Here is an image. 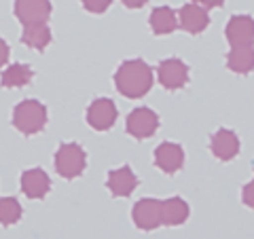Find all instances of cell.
Returning <instances> with one entry per match:
<instances>
[{
    "label": "cell",
    "mask_w": 254,
    "mask_h": 239,
    "mask_svg": "<svg viewBox=\"0 0 254 239\" xmlns=\"http://www.w3.org/2000/svg\"><path fill=\"white\" fill-rule=\"evenodd\" d=\"M148 23H150V30H153L157 36L172 34V32L180 26L178 23V13L174 9H170V6H157V9L150 13Z\"/></svg>",
    "instance_id": "15"
},
{
    "label": "cell",
    "mask_w": 254,
    "mask_h": 239,
    "mask_svg": "<svg viewBox=\"0 0 254 239\" xmlns=\"http://www.w3.org/2000/svg\"><path fill=\"white\" fill-rule=\"evenodd\" d=\"M81 2L89 13H104L113 4V0H81Z\"/></svg>",
    "instance_id": "21"
},
{
    "label": "cell",
    "mask_w": 254,
    "mask_h": 239,
    "mask_svg": "<svg viewBox=\"0 0 254 239\" xmlns=\"http://www.w3.org/2000/svg\"><path fill=\"white\" fill-rule=\"evenodd\" d=\"M242 197H244V203L254 210V180H250L248 184L244 186V195Z\"/></svg>",
    "instance_id": "22"
},
{
    "label": "cell",
    "mask_w": 254,
    "mask_h": 239,
    "mask_svg": "<svg viewBox=\"0 0 254 239\" xmlns=\"http://www.w3.org/2000/svg\"><path fill=\"white\" fill-rule=\"evenodd\" d=\"M51 188L49 176L41 167H32L21 174V190L28 199H43Z\"/></svg>",
    "instance_id": "13"
},
{
    "label": "cell",
    "mask_w": 254,
    "mask_h": 239,
    "mask_svg": "<svg viewBox=\"0 0 254 239\" xmlns=\"http://www.w3.org/2000/svg\"><path fill=\"white\" fill-rule=\"evenodd\" d=\"M210 148H212L214 157L220 159V161H231V159L240 153V138H237V133L231 129H218L212 135Z\"/></svg>",
    "instance_id": "14"
},
{
    "label": "cell",
    "mask_w": 254,
    "mask_h": 239,
    "mask_svg": "<svg viewBox=\"0 0 254 239\" xmlns=\"http://www.w3.org/2000/svg\"><path fill=\"white\" fill-rule=\"evenodd\" d=\"M227 66L235 74H250L254 70V47H233L227 55Z\"/></svg>",
    "instance_id": "16"
},
{
    "label": "cell",
    "mask_w": 254,
    "mask_h": 239,
    "mask_svg": "<svg viewBox=\"0 0 254 239\" xmlns=\"http://www.w3.org/2000/svg\"><path fill=\"white\" fill-rule=\"evenodd\" d=\"M21 43L30 47V49L43 51L47 45L51 43V30L47 28V23H34V26H23Z\"/></svg>",
    "instance_id": "18"
},
{
    "label": "cell",
    "mask_w": 254,
    "mask_h": 239,
    "mask_svg": "<svg viewBox=\"0 0 254 239\" xmlns=\"http://www.w3.org/2000/svg\"><path fill=\"white\" fill-rule=\"evenodd\" d=\"M13 125L23 135H34L45 129L47 125V108L38 100H23L13 108Z\"/></svg>",
    "instance_id": "2"
},
{
    "label": "cell",
    "mask_w": 254,
    "mask_h": 239,
    "mask_svg": "<svg viewBox=\"0 0 254 239\" xmlns=\"http://www.w3.org/2000/svg\"><path fill=\"white\" fill-rule=\"evenodd\" d=\"M225 34L231 47H252L254 45V19L250 15H233L227 23Z\"/></svg>",
    "instance_id": "9"
},
{
    "label": "cell",
    "mask_w": 254,
    "mask_h": 239,
    "mask_svg": "<svg viewBox=\"0 0 254 239\" xmlns=\"http://www.w3.org/2000/svg\"><path fill=\"white\" fill-rule=\"evenodd\" d=\"M9 61V45H6L4 38H0V68Z\"/></svg>",
    "instance_id": "23"
},
{
    "label": "cell",
    "mask_w": 254,
    "mask_h": 239,
    "mask_svg": "<svg viewBox=\"0 0 254 239\" xmlns=\"http://www.w3.org/2000/svg\"><path fill=\"white\" fill-rule=\"evenodd\" d=\"M117 91L129 100H140L153 87V70L144 60H125L115 72Z\"/></svg>",
    "instance_id": "1"
},
{
    "label": "cell",
    "mask_w": 254,
    "mask_h": 239,
    "mask_svg": "<svg viewBox=\"0 0 254 239\" xmlns=\"http://www.w3.org/2000/svg\"><path fill=\"white\" fill-rule=\"evenodd\" d=\"M193 2L205 6V9H216V6H222V4H225V0H193Z\"/></svg>",
    "instance_id": "24"
},
{
    "label": "cell",
    "mask_w": 254,
    "mask_h": 239,
    "mask_svg": "<svg viewBox=\"0 0 254 239\" xmlns=\"http://www.w3.org/2000/svg\"><path fill=\"white\" fill-rule=\"evenodd\" d=\"M125 129L136 140H146L159 129V117H157V113H153V110L146 106L136 108L127 115Z\"/></svg>",
    "instance_id": "4"
},
{
    "label": "cell",
    "mask_w": 254,
    "mask_h": 239,
    "mask_svg": "<svg viewBox=\"0 0 254 239\" xmlns=\"http://www.w3.org/2000/svg\"><path fill=\"white\" fill-rule=\"evenodd\" d=\"M155 163L165 174H176L185 163V150L176 142H163L155 150Z\"/></svg>",
    "instance_id": "11"
},
{
    "label": "cell",
    "mask_w": 254,
    "mask_h": 239,
    "mask_svg": "<svg viewBox=\"0 0 254 239\" xmlns=\"http://www.w3.org/2000/svg\"><path fill=\"white\" fill-rule=\"evenodd\" d=\"M15 17L23 26L47 23V19L51 17V2L49 0H15Z\"/></svg>",
    "instance_id": "7"
},
{
    "label": "cell",
    "mask_w": 254,
    "mask_h": 239,
    "mask_svg": "<svg viewBox=\"0 0 254 239\" xmlns=\"http://www.w3.org/2000/svg\"><path fill=\"white\" fill-rule=\"evenodd\" d=\"M21 218V205L15 197H2L0 199V225L11 227Z\"/></svg>",
    "instance_id": "20"
},
{
    "label": "cell",
    "mask_w": 254,
    "mask_h": 239,
    "mask_svg": "<svg viewBox=\"0 0 254 239\" xmlns=\"http://www.w3.org/2000/svg\"><path fill=\"white\" fill-rule=\"evenodd\" d=\"M85 165H87V155L81 144H76V142L60 144L58 153H55V170H58L62 178L66 180L78 178L85 172Z\"/></svg>",
    "instance_id": "3"
},
{
    "label": "cell",
    "mask_w": 254,
    "mask_h": 239,
    "mask_svg": "<svg viewBox=\"0 0 254 239\" xmlns=\"http://www.w3.org/2000/svg\"><path fill=\"white\" fill-rule=\"evenodd\" d=\"M121 2L127 6V9H142L148 0H121Z\"/></svg>",
    "instance_id": "25"
},
{
    "label": "cell",
    "mask_w": 254,
    "mask_h": 239,
    "mask_svg": "<svg viewBox=\"0 0 254 239\" xmlns=\"http://www.w3.org/2000/svg\"><path fill=\"white\" fill-rule=\"evenodd\" d=\"M163 201L159 199H140L131 210L133 225L142 231H155L157 227L163 225V212H161Z\"/></svg>",
    "instance_id": "5"
},
{
    "label": "cell",
    "mask_w": 254,
    "mask_h": 239,
    "mask_svg": "<svg viewBox=\"0 0 254 239\" xmlns=\"http://www.w3.org/2000/svg\"><path fill=\"white\" fill-rule=\"evenodd\" d=\"M106 186L115 197H129L133 193V188L138 186V176L131 172L129 165H123L119 170L108 172Z\"/></svg>",
    "instance_id": "12"
},
{
    "label": "cell",
    "mask_w": 254,
    "mask_h": 239,
    "mask_svg": "<svg viewBox=\"0 0 254 239\" xmlns=\"http://www.w3.org/2000/svg\"><path fill=\"white\" fill-rule=\"evenodd\" d=\"M178 23L180 28L189 32V34H199L210 26V15L208 9L197 2H189L185 6H180L178 11Z\"/></svg>",
    "instance_id": "10"
},
{
    "label": "cell",
    "mask_w": 254,
    "mask_h": 239,
    "mask_svg": "<svg viewBox=\"0 0 254 239\" xmlns=\"http://www.w3.org/2000/svg\"><path fill=\"white\" fill-rule=\"evenodd\" d=\"M32 76H34V72H32V68L28 66V63H13V66H9L2 72V81H0V85H2L4 89L23 87V85H28L32 81Z\"/></svg>",
    "instance_id": "19"
},
{
    "label": "cell",
    "mask_w": 254,
    "mask_h": 239,
    "mask_svg": "<svg viewBox=\"0 0 254 239\" xmlns=\"http://www.w3.org/2000/svg\"><path fill=\"white\" fill-rule=\"evenodd\" d=\"M117 121V106L113 100L98 98L91 102L89 110H87V123L93 127L95 131H108Z\"/></svg>",
    "instance_id": "8"
},
{
    "label": "cell",
    "mask_w": 254,
    "mask_h": 239,
    "mask_svg": "<svg viewBox=\"0 0 254 239\" xmlns=\"http://www.w3.org/2000/svg\"><path fill=\"white\" fill-rule=\"evenodd\" d=\"M161 212H163V225L178 227L189 218V203L182 197H170L163 201Z\"/></svg>",
    "instance_id": "17"
},
{
    "label": "cell",
    "mask_w": 254,
    "mask_h": 239,
    "mask_svg": "<svg viewBox=\"0 0 254 239\" xmlns=\"http://www.w3.org/2000/svg\"><path fill=\"white\" fill-rule=\"evenodd\" d=\"M157 74H159V83L170 91L182 89V87L189 83V66L178 58L163 60L161 63H159Z\"/></svg>",
    "instance_id": "6"
}]
</instances>
